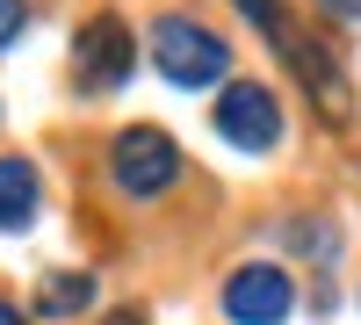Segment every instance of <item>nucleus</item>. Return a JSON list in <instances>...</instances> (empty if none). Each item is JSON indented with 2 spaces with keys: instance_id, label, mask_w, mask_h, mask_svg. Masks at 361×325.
<instances>
[{
  "instance_id": "1a4fd4ad",
  "label": "nucleus",
  "mask_w": 361,
  "mask_h": 325,
  "mask_svg": "<svg viewBox=\"0 0 361 325\" xmlns=\"http://www.w3.org/2000/svg\"><path fill=\"white\" fill-rule=\"evenodd\" d=\"M325 8H333L340 22H354V15H361V0H325Z\"/></svg>"
},
{
  "instance_id": "39448f33",
  "label": "nucleus",
  "mask_w": 361,
  "mask_h": 325,
  "mask_svg": "<svg viewBox=\"0 0 361 325\" xmlns=\"http://www.w3.org/2000/svg\"><path fill=\"white\" fill-rule=\"evenodd\" d=\"M296 304V289L282 268H267V260H253V268H231L224 282V318L231 325H282Z\"/></svg>"
},
{
  "instance_id": "f257e3e1",
  "label": "nucleus",
  "mask_w": 361,
  "mask_h": 325,
  "mask_svg": "<svg viewBox=\"0 0 361 325\" xmlns=\"http://www.w3.org/2000/svg\"><path fill=\"white\" fill-rule=\"evenodd\" d=\"M152 66L173 80V87H217L224 73H231V51H224V37H209L202 22H188V15H159L152 22Z\"/></svg>"
},
{
  "instance_id": "6e6552de",
  "label": "nucleus",
  "mask_w": 361,
  "mask_h": 325,
  "mask_svg": "<svg viewBox=\"0 0 361 325\" xmlns=\"http://www.w3.org/2000/svg\"><path fill=\"white\" fill-rule=\"evenodd\" d=\"M22 37V0H0V51Z\"/></svg>"
},
{
  "instance_id": "0eeeda50",
  "label": "nucleus",
  "mask_w": 361,
  "mask_h": 325,
  "mask_svg": "<svg viewBox=\"0 0 361 325\" xmlns=\"http://www.w3.org/2000/svg\"><path fill=\"white\" fill-rule=\"evenodd\" d=\"M87 297H94V282H87L80 268H66V275H44L37 311H44V318H73V311H87Z\"/></svg>"
},
{
  "instance_id": "20e7f679",
  "label": "nucleus",
  "mask_w": 361,
  "mask_h": 325,
  "mask_svg": "<svg viewBox=\"0 0 361 325\" xmlns=\"http://www.w3.org/2000/svg\"><path fill=\"white\" fill-rule=\"evenodd\" d=\"M217 137L238 145V152H275L282 145V102L260 80H231L217 94Z\"/></svg>"
},
{
  "instance_id": "9b49d317",
  "label": "nucleus",
  "mask_w": 361,
  "mask_h": 325,
  "mask_svg": "<svg viewBox=\"0 0 361 325\" xmlns=\"http://www.w3.org/2000/svg\"><path fill=\"white\" fill-rule=\"evenodd\" d=\"M0 325H22V311H15V304H0Z\"/></svg>"
},
{
  "instance_id": "9d476101",
  "label": "nucleus",
  "mask_w": 361,
  "mask_h": 325,
  "mask_svg": "<svg viewBox=\"0 0 361 325\" xmlns=\"http://www.w3.org/2000/svg\"><path fill=\"white\" fill-rule=\"evenodd\" d=\"M102 325H145V311H109Z\"/></svg>"
},
{
  "instance_id": "423d86ee",
  "label": "nucleus",
  "mask_w": 361,
  "mask_h": 325,
  "mask_svg": "<svg viewBox=\"0 0 361 325\" xmlns=\"http://www.w3.org/2000/svg\"><path fill=\"white\" fill-rule=\"evenodd\" d=\"M29 217H37V166L0 159V231H22Z\"/></svg>"
},
{
  "instance_id": "f03ea898",
  "label": "nucleus",
  "mask_w": 361,
  "mask_h": 325,
  "mask_svg": "<svg viewBox=\"0 0 361 325\" xmlns=\"http://www.w3.org/2000/svg\"><path fill=\"white\" fill-rule=\"evenodd\" d=\"M109 181L123 188V195H159L180 181V152H173V137L152 130V123H130V130H116L109 137Z\"/></svg>"
},
{
  "instance_id": "7ed1b4c3",
  "label": "nucleus",
  "mask_w": 361,
  "mask_h": 325,
  "mask_svg": "<svg viewBox=\"0 0 361 325\" xmlns=\"http://www.w3.org/2000/svg\"><path fill=\"white\" fill-rule=\"evenodd\" d=\"M137 66V37L123 29V15H94L80 29V44H73V80L87 87V94H116V87L130 80Z\"/></svg>"
}]
</instances>
